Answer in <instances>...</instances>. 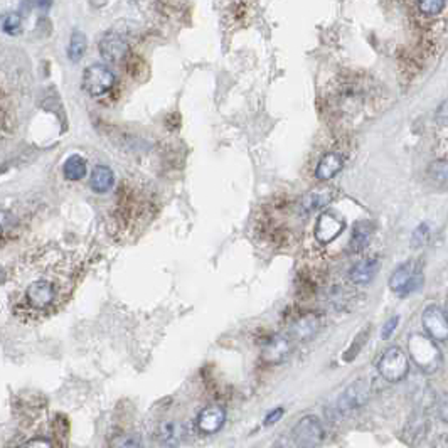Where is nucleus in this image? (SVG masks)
Masks as SVG:
<instances>
[{
	"mask_svg": "<svg viewBox=\"0 0 448 448\" xmlns=\"http://www.w3.org/2000/svg\"><path fill=\"white\" fill-rule=\"evenodd\" d=\"M334 198H336V191L332 187H319V189H313L304 196L300 201V209L304 212L319 211V209L329 206Z\"/></svg>",
	"mask_w": 448,
	"mask_h": 448,
	"instance_id": "14",
	"label": "nucleus"
},
{
	"mask_svg": "<svg viewBox=\"0 0 448 448\" xmlns=\"http://www.w3.org/2000/svg\"><path fill=\"white\" fill-rule=\"evenodd\" d=\"M430 231H428V224H421V228H418L413 234V241L418 243V245H423L426 240H428Z\"/></svg>",
	"mask_w": 448,
	"mask_h": 448,
	"instance_id": "27",
	"label": "nucleus"
},
{
	"mask_svg": "<svg viewBox=\"0 0 448 448\" xmlns=\"http://www.w3.org/2000/svg\"><path fill=\"white\" fill-rule=\"evenodd\" d=\"M295 349V341L288 336H275L263 349V361L268 364H282L290 358Z\"/></svg>",
	"mask_w": 448,
	"mask_h": 448,
	"instance_id": "10",
	"label": "nucleus"
},
{
	"mask_svg": "<svg viewBox=\"0 0 448 448\" xmlns=\"http://www.w3.org/2000/svg\"><path fill=\"white\" fill-rule=\"evenodd\" d=\"M100 53L108 62H120L127 57L128 43L123 36L110 32L100 41Z\"/></svg>",
	"mask_w": 448,
	"mask_h": 448,
	"instance_id": "12",
	"label": "nucleus"
},
{
	"mask_svg": "<svg viewBox=\"0 0 448 448\" xmlns=\"http://www.w3.org/2000/svg\"><path fill=\"white\" fill-rule=\"evenodd\" d=\"M88 164L86 161L81 156H71L68 161L65 162V167H62V172H65V177L68 181H81L86 175Z\"/></svg>",
	"mask_w": 448,
	"mask_h": 448,
	"instance_id": "19",
	"label": "nucleus"
},
{
	"mask_svg": "<svg viewBox=\"0 0 448 448\" xmlns=\"http://www.w3.org/2000/svg\"><path fill=\"white\" fill-rule=\"evenodd\" d=\"M115 184V174L110 167L107 165H98L95 167L93 174H91L90 179V187L98 194H103V192L110 191Z\"/></svg>",
	"mask_w": 448,
	"mask_h": 448,
	"instance_id": "17",
	"label": "nucleus"
},
{
	"mask_svg": "<svg viewBox=\"0 0 448 448\" xmlns=\"http://www.w3.org/2000/svg\"><path fill=\"white\" fill-rule=\"evenodd\" d=\"M440 118H442V125L447 123V103H442V108H440Z\"/></svg>",
	"mask_w": 448,
	"mask_h": 448,
	"instance_id": "30",
	"label": "nucleus"
},
{
	"mask_svg": "<svg viewBox=\"0 0 448 448\" xmlns=\"http://www.w3.org/2000/svg\"><path fill=\"white\" fill-rule=\"evenodd\" d=\"M226 423V409L223 406L211 405L208 408H204L203 412L198 414V420H196V426L201 433L204 435H215L224 426Z\"/></svg>",
	"mask_w": 448,
	"mask_h": 448,
	"instance_id": "11",
	"label": "nucleus"
},
{
	"mask_svg": "<svg viewBox=\"0 0 448 448\" xmlns=\"http://www.w3.org/2000/svg\"><path fill=\"white\" fill-rule=\"evenodd\" d=\"M371 389L366 381H355V383L347 386L344 391L337 398L336 405H334V413L337 416H349L351 413L358 412L364 405L369 401Z\"/></svg>",
	"mask_w": 448,
	"mask_h": 448,
	"instance_id": "3",
	"label": "nucleus"
},
{
	"mask_svg": "<svg viewBox=\"0 0 448 448\" xmlns=\"http://www.w3.org/2000/svg\"><path fill=\"white\" fill-rule=\"evenodd\" d=\"M76 280V265L57 248L29 251L11 273V311L22 324L32 325L56 313L68 300Z\"/></svg>",
	"mask_w": 448,
	"mask_h": 448,
	"instance_id": "1",
	"label": "nucleus"
},
{
	"mask_svg": "<svg viewBox=\"0 0 448 448\" xmlns=\"http://www.w3.org/2000/svg\"><path fill=\"white\" fill-rule=\"evenodd\" d=\"M421 324L425 327L426 334L437 342L448 341V320L447 312L440 305H428L423 311Z\"/></svg>",
	"mask_w": 448,
	"mask_h": 448,
	"instance_id": "8",
	"label": "nucleus"
},
{
	"mask_svg": "<svg viewBox=\"0 0 448 448\" xmlns=\"http://www.w3.org/2000/svg\"><path fill=\"white\" fill-rule=\"evenodd\" d=\"M292 438L299 447H315L325 438V430L322 421L313 414L304 416L297 421L292 430Z\"/></svg>",
	"mask_w": 448,
	"mask_h": 448,
	"instance_id": "6",
	"label": "nucleus"
},
{
	"mask_svg": "<svg viewBox=\"0 0 448 448\" xmlns=\"http://www.w3.org/2000/svg\"><path fill=\"white\" fill-rule=\"evenodd\" d=\"M378 371L388 383H400L409 372L408 355L400 347H389L378 362Z\"/></svg>",
	"mask_w": 448,
	"mask_h": 448,
	"instance_id": "4",
	"label": "nucleus"
},
{
	"mask_svg": "<svg viewBox=\"0 0 448 448\" xmlns=\"http://www.w3.org/2000/svg\"><path fill=\"white\" fill-rule=\"evenodd\" d=\"M379 263L378 259L369 258V259H362V262L355 263V265L351 268L349 271V278L351 282L355 285H366L369 283L372 278H374L376 273H378Z\"/></svg>",
	"mask_w": 448,
	"mask_h": 448,
	"instance_id": "16",
	"label": "nucleus"
},
{
	"mask_svg": "<svg viewBox=\"0 0 448 448\" xmlns=\"http://www.w3.org/2000/svg\"><path fill=\"white\" fill-rule=\"evenodd\" d=\"M408 351L413 362L425 372H435L442 366V351L430 336L414 332L408 337Z\"/></svg>",
	"mask_w": 448,
	"mask_h": 448,
	"instance_id": "2",
	"label": "nucleus"
},
{
	"mask_svg": "<svg viewBox=\"0 0 448 448\" xmlns=\"http://www.w3.org/2000/svg\"><path fill=\"white\" fill-rule=\"evenodd\" d=\"M282 416H283V408H276V409H273V412L268 413V416L265 418V425L266 426L273 425V423L280 421V418Z\"/></svg>",
	"mask_w": 448,
	"mask_h": 448,
	"instance_id": "28",
	"label": "nucleus"
},
{
	"mask_svg": "<svg viewBox=\"0 0 448 448\" xmlns=\"http://www.w3.org/2000/svg\"><path fill=\"white\" fill-rule=\"evenodd\" d=\"M423 282H425V280H423L420 265L414 262H405L403 265L398 266L396 270L393 271V275L389 276V288H391L393 292L406 295V293L416 292L423 285Z\"/></svg>",
	"mask_w": 448,
	"mask_h": 448,
	"instance_id": "5",
	"label": "nucleus"
},
{
	"mask_svg": "<svg viewBox=\"0 0 448 448\" xmlns=\"http://www.w3.org/2000/svg\"><path fill=\"white\" fill-rule=\"evenodd\" d=\"M186 426L179 421H164L158 426V438L164 440V442H179L186 437Z\"/></svg>",
	"mask_w": 448,
	"mask_h": 448,
	"instance_id": "20",
	"label": "nucleus"
},
{
	"mask_svg": "<svg viewBox=\"0 0 448 448\" xmlns=\"http://www.w3.org/2000/svg\"><path fill=\"white\" fill-rule=\"evenodd\" d=\"M11 221L12 219L6 215V212H0V243H2L4 238L7 236V233H9L11 226H12Z\"/></svg>",
	"mask_w": 448,
	"mask_h": 448,
	"instance_id": "26",
	"label": "nucleus"
},
{
	"mask_svg": "<svg viewBox=\"0 0 448 448\" xmlns=\"http://www.w3.org/2000/svg\"><path fill=\"white\" fill-rule=\"evenodd\" d=\"M430 175L435 181H447V161H437L430 165Z\"/></svg>",
	"mask_w": 448,
	"mask_h": 448,
	"instance_id": "24",
	"label": "nucleus"
},
{
	"mask_svg": "<svg viewBox=\"0 0 448 448\" xmlns=\"http://www.w3.org/2000/svg\"><path fill=\"white\" fill-rule=\"evenodd\" d=\"M418 9L425 15H438L445 9V0H416Z\"/></svg>",
	"mask_w": 448,
	"mask_h": 448,
	"instance_id": "23",
	"label": "nucleus"
},
{
	"mask_svg": "<svg viewBox=\"0 0 448 448\" xmlns=\"http://www.w3.org/2000/svg\"><path fill=\"white\" fill-rule=\"evenodd\" d=\"M86 46H88L86 36L83 34L81 31H74L73 34H71L69 48H68V57H69V60L73 61V62L81 61V57L85 56V53H86Z\"/></svg>",
	"mask_w": 448,
	"mask_h": 448,
	"instance_id": "21",
	"label": "nucleus"
},
{
	"mask_svg": "<svg viewBox=\"0 0 448 448\" xmlns=\"http://www.w3.org/2000/svg\"><path fill=\"white\" fill-rule=\"evenodd\" d=\"M115 86V74L104 65H93L85 69L83 74V88L88 95L103 96Z\"/></svg>",
	"mask_w": 448,
	"mask_h": 448,
	"instance_id": "7",
	"label": "nucleus"
},
{
	"mask_svg": "<svg viewBox=\"0 0 448 448\" xmlns=\"http://www.w3.org/2000/svg\"><path fill=\"white\" fill-rule=\"evenodd\" d=\"M372 231H374V224L371 221H359L358 224L354 226V231H353V238H351V251L354 253H359L369 245Z\"/></svg>",
	"mask_w": 448,
	"mask_h": 448,
	"instance_id": "18",
	"label": "nucleus"
},
{
	"mask_svg": "<svg viewBox=\"0 0 448 448\" xmlns=\"http://www.w3.org/2000/svg\"><path fill=\"white\" fill-rule=\"evenodd\" d=\"M34 2H36L37 7H41V9H49L53 4V0H34Z\"/></svg>",
	"mask_w": 448,
	"mask_h": 448,
	"instance_id": "29",
	"label": "nucleus"
},
{
	"mask_svg": "<svg viewBox=\"0 0 448 448\" xmlns=\"http://www.w3.org/2000/svg\"><path fill=\"white\" fill-rule=\"evenodd\" d=\"M342 167H344V158H342L341 154L329 152L325 154V156L319 161V164H317L315 177L322 182H327L341 172Z\"/></svg>",
	"mask_w": 448,
	"mask_h": 448,
	"instance_id": "15",
	"label": "nucleus"
},
{
	"mask_svg": "<svg viewBox=\"0 0 448 448\" xmlns=\"http://www.w3.org/2000/svg\"><path fill=\"white\" fill-rule=\"evenodd\" d=\"M398 322H400V317H398V315L391 317V319H389V320L386 322V325H384L383 332H381V337H383V339H389V337H391L393 332H395L396 327H398Z\"/></svg>",
	"mask_w": 448,
	"mask_h": 448,
	"instance_id": "25",
	"label": "nucleus"
},
{
	"mask_svg": "<svg viewBox=\"0 0 448 448\" xmlns=\"http://www.w3.org/2000/svg\"><path fill=\"white\" fill-rule=\"evenodd\" d=\"M320 329V319L313 313H307V315L300 317L290 325L287 336L295 342H305L311 341V339L319 332Z\"/></svg>",
	"mask_w": 448,
	"mask_h": 448,
	"instance_id": "13",
	"label": "nucleus"
},
{
	"mask_svg": "<svg viewBox=\"0 0 448 448\" xmlns=\"http://www.w3.org/2000/svg\"><path fill=\"white\" fill-rule=\"evenodd\" d=\"M344 229H346L344 219H342V217H339L336 212L327 211V212H322V215L319 216L313 233H315L317 240H319L320 243H324V245H327V243L334 241L336 238H339V234L344 231Z\"/></svg>",
	"mask_w": 448,
	"mask_h": 448,
	"instance_id": "9",
	"label": "nucleus"
},
{
	"mask_svg": "<svg viewBox=\"0 0 448 448\" xmlns=\"http://www.w3.org/2000/svg\"><path fill=\"white\" fill-rule=\"evenodd\" d=\"M0 26H2V31L7 32V34L14 36V34H19L20 32V27H22V18H20L19 14H6L2 15V19H0Z\"/></svg>",
	"mask_w": 448,
	"mask_h": 448,
	"instance_id": "22",
	"label": "nucleus"
}]
</instances>
